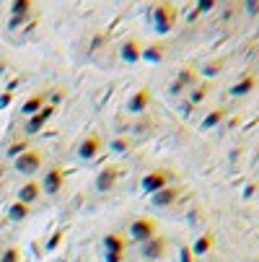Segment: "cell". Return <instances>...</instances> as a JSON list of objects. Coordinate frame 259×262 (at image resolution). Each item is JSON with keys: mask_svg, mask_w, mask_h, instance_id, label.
<instances>
[{"mask_svg": "<svg viewBox=\"0 0 259 262\" xmlns=\"http://www.w3.org/2000/svg\"><path fill=\"white\" fill-rule=\"evenodd\" d=\"M223 117H226V109H212V112H207V117L200 122V128L202 130H212V128H218V125L223 122Z\"/></svg>", "mask_w": 259, "mask_h": 262, "instance_id": "cell-20", "label": "cell"}, {"mask_svg": "<svg viewBox=\"0 0 259 262\" xmlns=\"http://www.w3.org/2000/svg\"><path fill=\"white\" fill-rule=\"evenodd\" d=\"M42 164H44V156L39 151H34V148H29L18 158H13V169L24 177H34L37 172H42Z\"/></svg>", "mask_w": 259, "mask_h": 262, "instance_id": "cell-1", "label": "cell"}, {"mask_svg": "<svg viewBox=\"0 0 259 262\" xmlns=\"http://www.w3.org/2000/svg\"><path fill=\"white\" fill-rule=\"evenodd\" d=\"M244 8H246V13H252V16H257V13H259V3H246Z\"/></svg>", "mask_w": 259, "mask_h": 262, "instance_id": "cell-33", "label": "cell"}, {"mask_svg": "<svg viewBox=\"0 0 259 262\" xmlns=\"http://www.w3.org/2000/svg\"><path fill=\"white\" fill-rule=\"evenodd\" d=\"M220 70H223V63L220 60L218 63H207L205 67H202V75H205V78H215Z\"/></svg>", "mask_w": 259, "mask_h": 262, "instance_id": "cell-26", "label": "cell"}, {"mask_svg": "<svg viewBox=\"0 0 259 262\" xmlns=\"http://www.w3.org/2000/svg\"><path fill=\"white\" fill-rule=\"evenodd\" d=\"M101 151V138L99 135H86L78 145V158H83V161H94Z\"/></svg>", "mask_w": 259, "mask_h": 262, "instance_id": "cell-9", "label": "cell"}, {"mask_svg": "<svg viewBox=\"0 0 259 262\" xmlns=\"http://www.w3.org/2000/svg\"><path fill=\"white\" fill-rule=\"evenodd\" d=\"M171 179H174L171 172H166V169H153V172H148V174L143 177L140 187H143V192H148V195H155L158 190L171 185Z\"/></svg>", "mask_w": 259, "mask_h": 262, "instance_id": "cell-3", "label": "cell"}, {"mask_svg": "<svg viewBox=\"0 0 259 262\" xmlns=\"http://www.w3.org/2000/svg\"><path fill=\"white\" fill-rule=\"evenodd\" d=\"M8 218L10 221H24V218H29V205H24V202H10V208H8Z\"/></svg>", "mask_w": 259, "mask_h": 262, "instance_id": "cell-21", "label": "cell"}, {"mask_svg": "<svg viewBox=\"0 0 259 262\" xmlns=\"http://www.w3.org/2000/svg\"><path fill=\"white\" fill-rule=\"evenodd\" d=\"M39 187L47 192V195H57V192H62V187H65V174L60 172L57 166H52V169H47V172H44Z\"/></svg>", "mask_w": 259, "mask_h": 262, "instance_id": "cell-5", "label": "cell"}, {"mask_svg": "<svg viewBox=\"0 0 259 262\" xmlns=\"http://www.w3.org/2000/svg\"><path fill=\"white\" fill-rule=\"evenodd\" d=\"M212 8H215V3H212V0H200L195 13H207V10H212Z\"/></svg>", "mask_w": 259, "mask_h": 262, "instance_id": "cell-29", "label": "cell"}, {"mask_svg": "<svg viewBox=\"0 0 259 262\" xmlns=\"http://www.w3.org/2000/svg\"><path fill=\"white\" fill-rule=\"evenodd\" d=\"M114 182H117V169L106 166V169H101L99 177H96V190L99 192H109L111 187H114Z\"/></svg>", "mask_w": 259, "mask_h": 262, "instance_id": "cell-15", "label": "cell"}, {"mask_svg": "<svg viewBox=\"0 0 259 262\" xmlns=\"http://www.w3.org/2000/svg\"><path fill=\"white\" fill-rule=\"evenodd\" d=\"M24 151H29V143H26V140H16V143L5 151V156H8V158H18Z\"/></svg>", "mask_w": 259, "mask_h": 262, "instance_id": "cell-24", "label": "cell"}, {"mask_svg": "<svg viewBox=\"0 0 259 262\" xmlns=\"http://www.w3.org/2000/svg\"><path fill=\"white\" fill-rule=\"evenodd\" d=\"M0 177H3V169H0Z\"/></svg>", "mask_w": 259, "mask_h": 262, "instance_id": "cell-36", "label": "cell"}, {"mask_svg": "<svg viewBox=\"0 0 259 262\" xmlns=\"http://www.w3.org/2000/svg\"><path fill=\"white\" fill-rule=\"evenodd\" d=\"M60 242H62V231H54L50 236V242H47V252H54V249L60 247Z\"/></svg>", "mask_w": 259, "mask_h": 262, "instance_id": "cell-28", "label": "cell"}, {"mask_svg": "<svg viewBox=\"0 0 259 262\" xmlns=\"http://www.w3.org/2000/svg\"><path fill=\"white\" fill-rule=\"evenodd\" d=\"M163 252H166V242L155 234V236H151L148 242H143L140 244V255L145 257V260H151V262H155V260H161L163 257Z\"/></svg>", "mask_w": 259, "mask_h": 262, "instance_id": "cell-7", "label": "cell"}, {"mask_svg": "<svg viewBox=\"0 0 259 262\" xmlns=\"http://www.w3.org/2000/svg\"><path fill=\"white\" fill-rule=\"evenodd\" d=\"M140 52H143V44L138 39H127L119 47V58H122V63L135 65V63H140Z\"/></svg>", "mask_w": 259, "mask_h": 262, "instance_id": "cell-10", "label": "cell"}, {"mask_svg": "<svg viewBox=\"0 0 259 262\" xmlns=\"http://www.w3.org/2000/svg\"><path fill=\"white\" fill-rule=\"evenodd\" d=\"M125 260V255L122 252H111V255H104V262H122Z\"/></svg>", "mask_w": 259, "mask_h": 262, "instance_id": "cell-32", "label": "cell"}, {"mask_svg": "<svg viewBox=\"0 0 259 262\" xmlns=\"http://www.w3.org/2000/svg\"><path fill=\"white\" fill-rule=\"evenodd\" d=\"M42 195V187H39V182H24L21 185V190H18V202H24V205H31L34 200H37Z\"/></svg>", "mask_w": 259, "mask_h": 262, "instance_id": "cell-14", "label": "cell"}, {"mask_svg": "<svg viewBox=\"0 0 259 262\" xmlns=\"http://www.w3.org/2000/svg\"><path fill=\"white\" fill-rule=\"evenodd\" d=\"M179 262H195V255H192V249L182 247V252H179Z\"/></svg>", "mask_w": 259, "mask_h": 262, "instance_id": "cell-31", "label": "cell"}, {"mask_svg": "<svg viewBox=\"0 0 259 262\" xmlns=\"http://www.w3.org/2000/svg\"><path fill=\"white\" fill-rule=\"evenodd\" d=\"M176 197H179V190H176L174 185H168V187H163V190L155 192V195L151 197V202L155 205V208H168V205L176 202Z\"/></svg>", "mask_w": 259, "mask_h": 262, "instance_id": "cell-12", "label": "cell"}, {"mask_svg": "<svg viewBox=\"0 0 259 262\" xmlns=\"http://www.w3.org/2000/svg\"><path fill=\"white\" fill-rule=\"evenodd\" d=\"M166 58V47L163 44H145L143 47V52H140V60H145V63H161Z\"/></svg>", "mask_w": 259, "mask_h": 262, "instance_id": "cell-16", "label": "cell"}, {"mask_svg": "<svg viewBox=\"0 0 259 262\" xmlns=\"http://www.w3.org/2000/svg\"><path fill=\"white\" fill-rule=\"evenodd\" d=\"M244 195H246V197H252V195H254V185L246 187V190H244Z\"/></svg>", "mask_w": 259, "mask_h": 262, "instance_id": "cell-35", "label": "cell"}, {"mask_svg": "<svg viewBox=\"0 0 259 262\" xmlns=\"http://www.w3.org/2000/svg\"><path fill=\"white\" fill-rule=\"evenodd\" d=\"M18 260H21V252L16 247H8V249L0 252V262H18Z\"/></svg>", "mask_w": 259, "mask_h": 262, "instance_id": "cell-25", "label": "cell"}, {"mask_svg": "<svg viewBox=\"0 0 259 262\" xmlns=\"http://www.w3.org/2000/svg\"><path fill=\"white\" fill-rule=\"evenodd\" d=\"M29 10H31L29 0H16V3H10V13H13V18H26Z\"/></svg>", "mask_w": 259, "mask_h": 262, "instance_id": "cell-22", "label": "cell"}, {"mask_svg": "<svg viewBox=\"0 0 259 262\" xmlns=\"http://www.w3.org/2000/svg\"><path fill=\"white\" fill-rule=\"evenodd\" d=\"M176 24V10L171 3H161V5H155L153 10V29L155 34H168L174 29Z\"/></svg>", "mask_w": 259, "mask_h": 262, "instance_id": "cell-2", "label": "cell"}, {"mask_svg": "<svg viewBox=\"0 0 259 262\" xmlns=\"http://www.w3.org/2000/svg\"><path fill=\"white\" fill-rule=\"evenodd\" d=\"M10 104V94H5V96H0V107H8Z\"/></svg>", "mask_w": 259, "mask_h": 262, "instance_id": "cell-34", "label": "cell"}, {"mask_svg": "<svg viewBox=\"0 0 259 262\" xmlns=\"http://www.w3.org/2000/svg\"><path fill=\"white\" fill-rule=\"evenodd\" d=\"M151 101H153L151 88H138V91H135V94L127 99V112H130V115H143V112L151 107Z\"/></svg>", "mask_w": 259, "mask_h": 262, "instance_id": "cell-6", "label": "cell"}, {"mask_svg": "<svg viewBox=\"0 0 259 262\" xmlns=\"http://www.w3.org/2000/svg\"><path fill=\"white\" fill-rule=\"evenodd\" d=\"M187 94H189V107H195V104H200V101L207 96V88L205 86H195V88H189Z\"/></svg>", "mask_w": 259, "mask_h": 262, "instance_id": "cell-23", "label": "cell"}, {"mask_svg": "<svg viewBox=\"0 0 259 262\" xmlns=\"http://www.w3.org/2000/svg\"><path fill=\"white\" fill-rule=\"evenodd\" d=\"M101 247H104V255H111V252L125 255V236L122 234H106L104 242H101Z\"/></svg>", "mask_w": 259, "mask_h": 262, "instance_id": "cell-17", "label": "cell"}, {"mask_svg": "<svg viewBox=\"0 0 259 262\" xmlns=\"http://www.w3.org/2000/svg\"><path fill=\"white\" fill-rule=\"evenodd\" d=\"M47 104V96L44 94H34V96H29L26 101H24V107H21V112H24L26 117H31V115H37V112Z\"/></svg>", "mask_w": 259, "mask_h": 262, "instance_id": "cell-18", "label": "cell"}, {"mask_svg": "<svg viewBox=\"0 0 259 262\" xmlns=\"http://www.w3.org/2000/svg\"><path fill=\"white\" fill-rule=\"evenodd\" d=\"M44 96H47L50 99V107H54V104H60V101H62V91H50V94H44Z\"/></svg>", "mask_w": 259, "mask_h": 262, "instance_id": "cell-30", "label": "cell"}, {"mask_svg": "<svg viewBox=\"0 0 259 262\" xmlns=\"http://www.w3.org/2000/svg\"><path fill=\"white\" fill-rule=\"evenodd\" d=\"M210 249H212V236H210V234H202V236L195 239V244H192V255H195V257H205Z\"/></svg>", "mask_w": 259, "mask_h": 262, "instance_id": "cell-19", "label": "cell"}, {"mask_svg": "<svg viewBox=\"0 0 259 262\" xmlns=\"http://www.w3.org/2000/svg\"><path fill=\"white\" fill-rule=\"evenodd\" d=\"M254 88H257V75H241L239 81L231 86L228 94H231V96H249Z\"/></svg>", "mask_w": 259, "mask_h": 262, "instance_id": "cell-13", "label": "cell"}, {"mask_svg": "<svg viewBox=\"0 0 259 262\" xmlns=\"http://www.w3.org/2000/svg\"><path fill=\"white\" fill-rule=\"evenodd\" d=\"M195 81H197V73H195V70H189V67H182V70L176 73V81H174L171 91H174V94L189 91V88H195Z\"/></svg>", "mask_w": 259, "mask_h": 262, "instance_id": "cell-11", "label": "cell"}, {"mask_svg": "<svg viewBox=\"0 0 259 262\" xmlns=\"http://www.w3.org/2000/svg\"><path fill=\"white\" fill-rule=\"evenodd\" d=\"M54 115V107H50V104H44L37 115H31L29 120H26V132L29 135H37V132H42V128L50 122V117Z\"/></svg>", "mask_w": 259, "mask_h": 262, "instance_id": "cell-8", "label": "cell"}, {"mask_svg": "<svg viewBox=\"0 0 259 262\" xmlns=\"http://www.w3.org/2000/svg\"><path fill=\"white\" fill-rule=\"evenodd\" d=\"M111 151L114 153H127L130 151V140L127 138H114L111 140Z\"/></svg>", "mask_w": 259, "mask_h": 262, "instance_id": "cell-27", "label": "cell"}, {"mask_svg": "<svg viewBox=\"0 0 259 262\" xmlns=\"http://www.w3.org/2000/svg\"><path fill=\"white\" fill-rule=\"evenodd\" d=\"M151 236H155V223L151 218H135L130 223V239L132 242L143 244V242H148Z\"/></svg>", "mask_w": 259, "mask_h": 262, "instance_id": "cell-4", "label": "cell"}]
</instances>
